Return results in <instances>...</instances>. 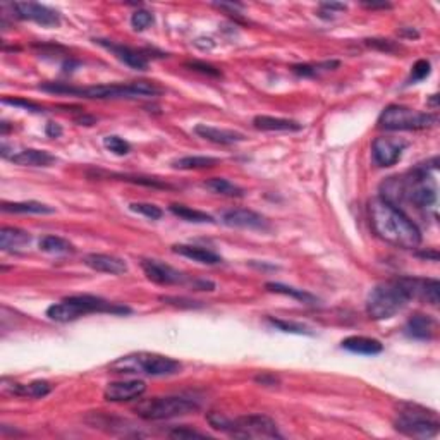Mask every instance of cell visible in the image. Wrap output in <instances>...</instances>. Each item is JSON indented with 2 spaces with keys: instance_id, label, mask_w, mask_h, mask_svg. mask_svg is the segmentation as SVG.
Returning <instances> with one entry per match:
<instances>
[{
  "instance_id": "obj_38",
  "label": "cell",
  "mask_w": 440,
  "mask_h": 440,
  "mask_svg": "<svg viewBox=\"0 0 440 440\" xmlns=\"http://www.w3.org/2000/svg\"><path fill=\"white\" fill-rule=\"evenodd\" d=\"M2 103L5 105H12V107H21V108H26V110H29V112H43V107L42 105L35 103V101L32 100H25V98H2Z\"/></svg>"
},
{
  "instance_id": "obj_19",
  "label": "cell",
  "mask_w": 440,
  "mask_h": 440,
  "mask_svg": "<svg viewBox=\"0 0 440 440\" xmlns=\"http://www.w3.org/2000/svg\"><path fill=\"white\" fill-rule=\"evenodd\" d=\"M435 332V321L428 315L416 313L406 321L404 325V334L411 339L416 341H428L433 337Z\"/></svg>"
},
{
  "instance_id": "obj_43",
  "label": "cell",
  "mask_w": 440,
  "mask_h": 440,
  "mask_svg": "<svg viewBox=\"0 0 440 440\" xmlns=\"http://www.w3.org/2000/svg\"><path fill=\"white\" fill-rule=\"evenodd\" d=\"M160 301L167 304H175V306H188V308H195L196 301L191 300H182V297H171V296H162Z\"/></svg>"
},
{
  "instance_id": "obj_13",
  "label": "cell",
  "mask_w": 440,
  "mask_h": 440,
  "mask_svg": "<svg viewBox=\"0 0 440 440\" xmlns=\"http://www.w3.org/2000/svg\"><path fill=\"white\" fill-rule=\"evenodd\" d=\"M147 391V384L143 380H119V382H110L105 387L103 398L108 402H127V401H136Z\"/></svg>"
},
{
  "instance_id": "obj_17",
  "label": "cell",
  "mask_w": 440,
  "mask_h": 440,
  "mask_svg": "<svg viewBox=\"0 0 440 440\" xmlns=\"http://www.w3.org/2000/svg\"><path fill=\"white\" fill-rule=\"evenodd\" d=\"M84 265L90 267L95 272L110 273V276H123L127 272V263L123 258L103 253H91L84 258Z\"/></svg>"
},
{
  "instance_id": "obj_14",
  "label": "cell",
  "mask_w": 440,
  "mask_h": 440,
  "mask_svg": "<svg viewBox=\"0 0 440 440\" xmlns=\"http://www.w3.org/2000/svg\"><path fill=\"white\" fill-rule=\"evenodd\" d=\"M406 148V141L394 138H377L371 145V157L378 167H391L401 158Z\"/></svg>"
},
{
  "instance_id": "obj_6",
  "label": "cell",
  "mask_w": 440,
  "mask_h": 440,
  "mask_svg": "<svg viewBox=\"0 0 440 440\" xmlns=\"http://www.w3.org/2000/svg\"><path fill=\"white\" fill-rule=\"evenodd\" d=\"M199 402L184 395H164V398L143 399L134 406V413L148 421H162V419L179 418L198 411Z\"/></svg>"
},
{
  "instance_id": "obj_21",
  "label": "cell",
  "mask_w": 440,
  "mask_h": 440,
  "mask_svg": "<svg viewBox=\"0 0 440 440\" xmlns=\"http://www.w3.org/2000/svg\"><path fill=\"white\" fill-rule=\"evenodd\" d=\"M172 252L181 256H186V258L193 260V262L203 263V265H219L222 262V258L215 252H212L208 248H201V246L174 245L172 246Z\"/></svg>"
},
{
  "instance_id": "obj_47",
  "label": "cell",
  "mask_w": 440,
  "mask_h": 440,
  "mask_svg": "<svg viewBox=\"0 0 440 440\" xmlns=\"http://www.w3.org/2000/svg\"><path fill=\"white\" fill-rule=\"evenodd\" d=\"M363 5L368 9H391V4H385V2H382V4H375V2H363Z\"/></svg>"
},
{
  "instance_id": "obj_32",
  "label": "cell",
  "mask_w": 440,
  "mask_h": 440,
  "mask_svg": "<svg viewBox=\"0 0 440 440\" xmlns=\"http://www.w3.org/2000/svg\"><path fill=\"white\" fill-rule=\"evenodd\" d=\"M265 287H267V291H270V293H277V294H284V296H291V297H294V300L303 301V303H308V304H313L315 301H317V297H315L313 294L306 293V291H303V289H296V287L286 286V284L269 282Z\"/></svg>"
},
{
  "instance_id": "obj_24",
  "label": "cell",
  "mask_w": 440,
  "mask_h": 440,
  "mask_svg": "<svg viewBox=\"0 0 440 440\" xmlns=\"http://www.w3.org/2000/svg\"><path fill=\"white\" fill-rule=\"evenodd\" d=\"M32 239L29 232L18 228H2L0 231V248L4 252H14V249L26 246Z\"/></svg>"
},
{
  "instance_id": "obj_16",
  "label": "cell",
  "mask_w": 440,
  "mask_h": 440,
  "mask_svg": "<svg viewBox=\"0 0 440 440\" xmlns=\"http://www.w3.org/2000/svg\"><path fill=\"white\" fill-rule=\"evenodd\" d=\"M97 43L103 47V49H107L108 52H112L117 59L123 60V62L126 64V66H130L131 69L145 71L148 67L147 56H143V53L138 52V50L131 49V47L119 45V43L108 42V40H97Z\"/></svg>"
},
{
  "instance_id": "obj_1",
  "label": "cell",
  "mask_w": 440,
  "mask_h": 440,
  "mask_svg": "<svg viewBox=\"0 0 440 440\" xmlns=\"http://www.w3.org/2000/svg\"><path fill=\"white\" fill-rule=\"evenodd\" d=\"M368 212L371 228L382 241L402 249L418 248L421 243V232L395 203L378 196L370 201Z\"/></svg>"
},
{
  "instance_id": "obj_33",
  "label": "cell",
  "mask_w": 440,
  "mask_h": 440,
  "mask_svg": "<svg viewBox=\"0 0 440 440\" xmlns=\"http://www.w3.org/2000/svg\"><path fill=\"white\" fill-rule=\"evenodd\" d=\"M269 323H272L273 327L282 330L286 334H297V336H313L311 328L306 327L304 323L300 321H289V320H279V318H269Z\"/></svg>"
},
{
  "instance_id": "obj_27",
  "label": "cell",
  "mask_w": 440,
  "mask_h": 440,
  "mask_svg": "<svg viewBox=\"0 0 440 440\" xmlns=\"http://www.w3.org/2000/svg\"><path fill=\"white\" fill-rule=\"evenodd\" d=\"M169 210H171L175 217L186 220V222H193V224H213V222H215L212 215L201 212V210L191 208V206L178 205V203H175V205L169 206Z\"/></svg>"
},
{
  "instance_id": "obj_11",
  "label": "cell",
  "mask_w": 440,
  "mask_h": 440,
  "mask_svg": "<svg viewBox=\"0 0 440 440\" xmlns=\"http://www.w3.org/2000/svg\"><path fill=\"white\" fill-rule=\"evenodd\" d=\"M141 269L151 282L160 284V286H175V284L188 282V277L184 273L160 260H143Z\"/></svg>"
},
{
  "instance_id": "obj_15",
  "label": "cell",
  "mask_w": 440,
  "mask_h": 440,
  "mask_svg": "<svg viewBox=\"0 0 440 440\" xmlns=\"http://www.w3.org/2000/svg\"><path fill=\"white\" fill-rule=\"evenodd\" d=\"M222 222L229 228L238 229H265L269 225L265 217L246 208L228 210L222 213Z\"/></svg>"
},
{
  "instance_id": "obj_8",
  "label": "cell",
  "mask_w": 440,
  "mask_h": 440,
  "mask_svg": "<svg viewBox=\"0 0 440 440\" xmlns=\"http://www.w3.org/2000/svg\"><path fill=\"white\" fill-rule=\"evenodd\" d=\"M399 191L418 208H428L437 201V184L425 165H419L406 178L399 179Z\"/></svg>"
},
{
  "instance_id": "obj_44",
  "label": "cell",
  "mask_w": 440,
  "mask_h": 440,
  "mask_svg": "<svg viewBox=\"0 0 440 440\" xmlns=\"http://www.w3.org/2000/svg\"><path fill=\"white\" fill-rule=\"evenodd\" d=\"M45 133L47 136L50 138H59L60 134H62V127H60V124L57 123H49L45 127Z\"/></svg>"
},
{
  "instance_id": "obj_9",
  "label": "cell",
  "mask_w": 440,
  "mask_h": 440,
  "mask_svg": "<svg viewBox=\"0 0 440 440\" xmlns=\"http://www.w3.org/2000/svg\"><path fill=\"white\" fill-rule=\"evenodd\" d=\"M42 90L50 93L74 95L80 98H93V100H114V98H141L134 88V83L127 84H98V86H69L64 83L42 84Z\"/></svg>"
},
{
  "instance_id": "obj_7",
  "label": "cell",
  "mask_w": 440,
  "mask_h": 440,
  "mask_svg": "<svg viewBox=\"0 0 440 440\" xmlns=\"http://www.w3.org/2000/svg\"><path fill=\"white\" fill-rule=\"evenodd\" d=\"M437 116L419 112L404 105H389L378 117V127L385 131H419L437 124Z\"/></svg>"
},
{
  "instance_id": "obj_23",
  "label": "cell",
  "mask_w": 440,
  "mask_h": 440,
  "mask_svg": "<svg viewBox=\"0 0 440 440\" xmlns=\"http://www.w3.org/2000/svg\"><path fill=\"white\" fill-rule=\"evenodd\" d=\"M253 126L258 131H270V133H279V131H301L303 124L296 123L291 119H282V117L272 116H256L253 119Z\"/></svg>"
},
{
  "instance_id": "obj_36",
  "label": "cell",
  "mask_w": 440,
  "mask_h": 440,
  "mask_svg": "<svg viewBox=\"0 0 440 440\" xmlns=\"http://www.w3.org/2000/svg\"><path fill=\"white\" fill-rule=\"evenodd\" d=\"M130 210L140 213V215H145L150 220H158L164 215V212L157 205H151V203H131Z\"/></svg>"
},
{
  "instance_id": "obj_3",
  "label": "cell",
  "mask_w": 440,
  "mask_h": 440,
  "mask_svg": "<svg viewBox=\"0 0 440 440\" xmlns=\"http://www.w3.org/2000/svg\"><path fill=\"white\" fill-rule=\"evenodd\" d=\"M90 313L126 315L131 313V310L123 306V304L110 303V301L103 300V297L90 296V294H76V296L64 297L60 303H56L47 308V317L53 321H59V323L74 321Z\"/></svg>"
},
{
  "instance_id": "obj_37",
  "label": "cell",
  "mask_w": 440,
  "mask_h": 440,
  "mask_svg": "<svg viewBox=\"0 0 440 440\" xmlns=\"http://www.w3.org/2000/svg\"><path fill=\"white\" fill-rule=\"evenodd\" d=\"M154 25V14L148 11H136L133 16H131V26L136 32H143L148 26Z\"/></svg>"
},
{
  "instance_id": "obj_2",
  "label": "cell",
  "mask_w": 440,
  "mask_h": 440,
  "mask_svg": "<svg viewBox=\"0 0 440 440\" xmlns=\"http://www.w3.org/2000/svg\"><path fill=\"white\" fill-rule=\"evenodd\" d=\"M418 279L398 277L377 284L367 297V313L374 320H389L404 310L408 303L416 297Z\"/></svg>"
},
{
  "instance_id": "obj_12",
  "label": "cell",
  "mask_w": 440,
  "mask_h": 440,
  "mask_svg": "<svg viewBox=\"0 0 440 440\" xmlns=\"http://www.w3.org/2000/svg\"><path fill=\"white\" fill-rule=\"evenodd\" d=\"M19 19H28L42 26H57L60 23L59 12L36 2H16L12 4Z\"/></svg>"
},
{
  "instance_id": "obj_10",
  "label": "cell",
  "mask_w": 440,
  "mask_h": 440,
  "mask_svg": "<svg viewBox=\"0 0 440 440\" xmlns=\"http://www.w3.org/2000/svg\"><path fill=\"white\" fill-rule=\"evenodd\" d=\"M395 430L413 439H432L439 433L440 423L433 411L418 408V406H408L399 413L394 421Z\"/></svg>"
},
{
  "instance_id": "obj_22",
  "label": "cell",
  "mask_w": 440,
  "mask_h": 440,
  "mask_svg": "<svg viewBox=\"0 0 440 440\" xmlns=\"http://www.w3.org/2000/svg\"><path fill=\"white\" fill-rule=\"evenodd\" d=\"M341 346L354 354H367V356H375V354H380L384 351V346H382L380 341L363 336L347 337V339H344L341 343Z\"/></svg>"
},
{
  "instance_id": "obj_30",
  "label": "cell",
  "mask_w": 440,
  "mask_h": 440,
  "mask_svg": "<svg viewBox=\"0 0 440 440\" xmlns=\"http://www.w3.org/2000/svg\"><path fill=\"white\" fill-rule=\"evenodd\" d=\"M38 246L42 252L50 253V255H71V253H74L73 243L60 238V236H45V238L40 239Z\"/></svg>"
},
{
  "instance_id": "obj_42",
  "label": "cell",
  "mask_w": 440,
  "mask_h": 440,
  "mask_svg": "<svg viewBox=\"0 0 440 440\" xmlns=\"http://www.w3.org/2000/svg\"><path fill=\"white\" fill-rule=\"evenodd\" d=\"M367 43L375 49L384 50V52H394L398 49V45H394V42H391V40H367Z\"/></svg>"
},
{
  "instance_id": "obj_28",
  "label": "cell",
  "mask_w": 440,
  "mask_h": 440,
  "mask_svg": "<svg viewBox=\"0 0 440 440\" xmlns=\"http://www.w3.org/2000/svg\"><path fill=\"white\" fill-rule=\"evenodd\" d=\"M11 392L16 395H25V398H33L40 399L45 398L47 394L52 392V385L47 380H35L32 384H12Z\"/></svg>"
},
{
  "instance_id": "obj_46",
  "label": "cell",
  "mask_w": 440,
  "mask_h": 440,
  "mask_svg": "<svg viewBox=\"0 0 440 440\" xmlns=\"http://www.w3.org/2000/svg\"><path fill=\"white\" fill-rule=\"evenodd\" d=\"M321 9H327V11H346V5L344 4H323Z\"/></svg>"
},
{
  "instance_id": "obj_4",
  "label": "cell",
  "mask_w": 440,
  "mask_h": 440,
  "mask_svg": "<svg viewBox=\"0 0 440 440\" xmlns=\"http://www.w3.org/2000/svg\"><path fill=\"white\" fill-rule=\"evenodd\" d=\"M206 419L213 428L234 439H282L276 421L269 416L246 415L232 419L220 413H210Z\"/></svg>"
},
{
  "instance_id": "obj_45",
  "label": "cell",
  "mask_w": 440,
  "mask_h": 440,
  "mask_svg": "<svg viewBox=\"0 0 440 440\" xmlns=\"http://www.w3.org/2000/svg\"><path fill=\"white\" fill-rule=\"evenodd\" d=\"M256 382L262 385H276L277 378L273 377V375H258V377H256Z\"/></svg>"
},
{
  "instance_id": "obj_26",
  "label": "cell",
  "mask_w": 440,
  "mask_h": 440,
  "mask_svg": "<svg viewBox=\"0 0 440 440\" xmlns=\"http://www.w3.org/2000/svg\"><path fill=\"white\" fill-rule=\"evenodd\" d=\"M2 212L5 213H35V215H49L56 210L52 206L40 201H4L2 203Z\"/></svg>"
},
{
  "instance_id": "obj_40",
  "label": "cell",
  "mask_w": 440,
  "mask_h": 440,
  "mask_svg": "<svg viewBox=\"0 0 440 440\" xmlns=\"http://www.w3.org/2000/svg\"><path fill=\"white\" fill-rule=\"evenodd\" d=\"M186 66L191 67V71L206 74V76H220V71L219 69H215V67L210 66V64L199 62V60H193V62H188Z\"/></svg>"
},
{
  "instance_id": "obj_20",
  "label": "cell",
  "mask_w": 440,
  "mask_h": 440,
  "mask_svg": "<svg viewBox=\"0 0 440 440\" xmlns=\"http://www.w3.org/2000/svg\"><path fill=\"white\" fill-rule=\"evenodd\" d=\"M9 160L23 165V167H50L52 164H56V157L52 154L45 150H35V148H28V150L12 154Z\"/></svg>"
},
{
  "instance_id": "obj_25",
  "label": "cell",
  "mask_w": 440,
  "mask_h": 440,
  "mask_svg": "<svg viewBox=\"0 0 440 440\" xmlns=\"http://www.w3.org/2000/svg\"><path fill=\"white\" fill-rule=\"evenodd\" d=\"M203 188L208 189L210 193L219 196H228V198H241L245 196V189L239 188L234 182L228 181L224 178H212L203 182Z\"/></svg>"
},
{
  "instance_id": "obj_5",
  "label": "cell",
  "mask_w": 440,
  "mask_h": 440,
  "mask_svg": "<svg viewBox=\"0 0 440 440\" xmlns=\"http://www.w3.org/2000/svg\"><path fill=\"white\" fill-rule=\"evenodd\" d=\"M108 370L119 375H148V377H169L181 371V363L174 358L157 353H131L117 358L108 365Z\"/></svg>"
},
{
  "instance_id": "obj_35",
  "label": "cell",
  "mask_w": 440,
  "mask_h": 440,
  "mask_svg": "<svg viewBox=\"0 0 440 440\" xmlns=\"http://www.w3.org/2000/svg\"><path fill=\"white\" fill-rule=\"evenodd\" d=\"M103 145L108 151H112L114 155H119V157L127 155L131 150L130 143H127L126 140H123V138H119V136H114V134L112 136H105Z\"/></svg>"
},
{
  "instance_id": "obj_39",
  "label": "cell",
  "mask_w": 440,
  "mask_h": 440,
  "mask_svg": "<svg viewBox=\"0 0 440 440\" xmlns=\"http://www.w3.org/2000/svg\"><path fill=\"white\" fill-rule=\"evenodd\" d=\"M430 74V62L428 60L421 59L413 66L411 71V77H409V83H418V81L425 80L426 76Z\"/></svg>"
},
{
  "instance_id": "obj_34",
  "label": "cell",
  "mask_w": 440,
  "mask_h": 440,
  "mask_svg": "<svg viewBox=\"0 0 440 440\" xmlns=\"http://www.w3.org/2000/svg\"><path fill=\"white\" fill-rule=\"evenodd\" d=\"M334 67H339L337 60H330V62H321V64H303V66H294L293 71L300 76H317L321 71H332Z\"/></svg>"
},
{
  "instance_id": "obj_18",
  "label": "cell",
  "mask_w": 440,
  "mask_h": 440,
  "mask_svg": "<svg viewBox=\"0 0 440 440\" xmlns=\"http://www.w3.org/2000/svg\"><path fill=\"white\" fill-rule=\"evenodd\" d=\"M195 133L203 140L217 145H236L246 141V136L243 133L232 130H220V127L206 126V124H198L195 127Z\"/></svg>"
},
{
  "instance_id": "obj_41",
  "label": "cell",
  "mask_w": 440,
  "mask_h": 440,
  "mask_svg": "<svg viewBox=\"0 0 440 440\" xmlns=\"http://www.w3.org/2000/svg\"><path fill=\"white\" fill-rule=\"evenodd\" d=\"M169 435L174 437V439H193V437H199V439H205L206 433L196 432V430H189V428H178V430H174V432L169 433Z\"/></svg>"
},
{
  "instance_id": "obj_31",
  "label": "cell",
  "mask_w": 440,
  "mask_h": 440,
  "mask_svg": "<svg viewBox=\"0 0 440 440\" xmlns=\"http://www.w3.org/2000/svg\"><path fill=\"white\" fill-rule=\"evenodd\" d=\"M416 297L430 303L432 306H439L440 301V284L437 279H418L416 284Z\"/></svg>"
},
{
  "instance_id": "obj_29",
  "label": "cell",
  "mask_w": 440,
  "mask_h": 440,
  "mask_svg": "<svg viewBox=\"0 0 440 440\" xmlns=\"http://www.w3.org/2000/svg\"><path fill=\"white\" fill-rule=\"evenodd\" d=\"M217 164H219V158L193 155V157L178 158L172 162V167L179 169V171H199V169H212Z\"/></svg>"
}]
</instances>
